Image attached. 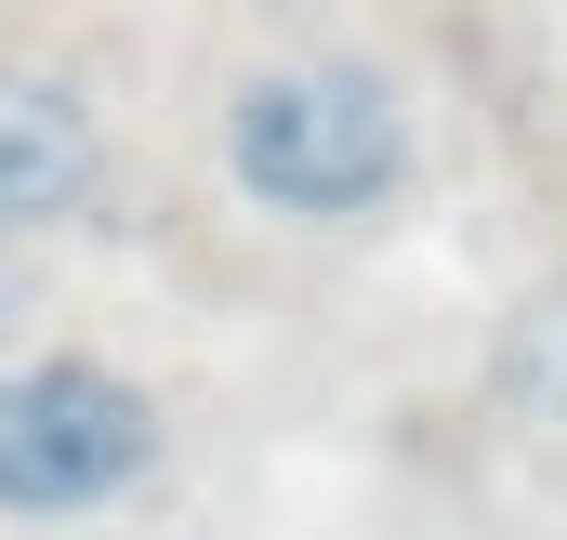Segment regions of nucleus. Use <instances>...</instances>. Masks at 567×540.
Returning a JSON list of instances; mask_svg holds the SVG:
<instances>
[{"mask_svg":"<svg viewBox=\"0 0 567 540\" xmlns=\"http://www.w3.org/2000/svg\"><path fill=\"white\" fill-rule=\"evenodd\" d=\"M225 172L290 225H357L410 185V106L370 66H265L225 106Z\"/></svg>","mask_w":567,"mask_h":540,"instance_id":"obj_1","label":"nucleus"},{"mask_svg":"<svg viewBox=\"0 0 567 540\" xmlns=\"http://www.w3.org/2000/svg\"><path fill=\"white\" fill-rule=\"evenodd\" d=\"M133 475H158V396L106 356L0 370V515H106Z\"/></svg>","mask_w":567,"mask_h":540,"instance_id":"obj_2","label":"nucleus"},{"mask_svg":"<svg viewBox=\"0 0 567 540\" xmlns=\"http://www.w3.org/2000/svg\"><path fill=\"white\" fill-rule=\"evenodd\" d=\"M106 185V133L80 93L0 66V225H66L80 198Z\"/></svg>","mask_w":567,"mask_h":540,"instance_id":"obj_3","label":"nucleus"},{"mask_svg":"<svg viewBox=\"0 0 567 540\" xmlns=\"http://www.w3.org/2000/svg\"><path fill=\"white\" fill-rule=\"evenodd\" d=\"M27 330V264H13V238H0V343Z\"/></svg>","mask_w":567,"mask_h":540,"instance_id":"obj_4","label":"nucleus"}]
</instances>
